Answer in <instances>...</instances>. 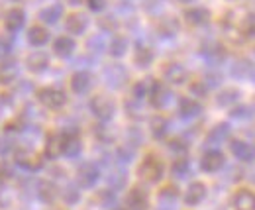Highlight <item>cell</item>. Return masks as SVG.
Segmentation results:
<instances>
[{"label":"cell","mask_w":255,"mask_h":210,"mask_svg":"<svg viewBox=\"0 0 255 210\" xmlns=\"http://www.w3.org/2000/svg\"><path fill=\"white\" fill-rule=\"evenodd\" d=\"M16 163L28 171H35L41 167V157L33 151H16Z\"/></svg>","instance_id":"cell-18"},{"label":"cell","mask_w":255,"mask_h":210,"mask_svg":"<svg viewBox=\"0 0 255 210\" xmlns=\"http://www.w3.org/2000/svg\"><path fill=\"white\" fill-rule=\"evenodd\" d=\"M87 26H89V18H87L85 14H81V12L71 14V16L67 18V22H65V28H67V31H71V33H75V35L85 33Z\"/></svg>","instance_id":"cell-19"},{"label":"cell","mask_w":255,"mask_h":210,"mask_svg":"<svg viewBox=\"0 0 255 210\" xmlns=\"http://www.w3.org/2000/svg\"><path fill=\"white\" fill-rule=\"evenodd\" d=\"M200 53L210 61V63H220L226 57V49H224L220 43H210V45H204L200 49Z\"/></svg>","instance_id":"cell-27"},{"label":"cell","mask_w":255,"mask_h":210,"mask_svg":"<svg viewBox=\"0 0 255 210\" xmlns=\"http://www.w3.org/2000/svg\"><path fill=\"white\" fill-rule=\"evenodd\" d=\"M240 100V90L238 89H224L222 92L216 94V104L224 108H234V104Z\"/></svg>","instance_id":"cell-28"},{"label":"cell","mask_w":255,"mask_h":210,"mask_svg":"<svg viewBox=\"0 0 255 210\" xmlns=\"http://www.w3.org/2000/svg\"><path fill=\"white\" fill-rule=\"evenodd\" d=\"M252 114H254V112H252L250 106H236V108L230 110V116H232V118H238V120H240V118H252Z\"/></svg>","instance_id":"cell-40"},{"label":"cell","mask_w":255,"mask_h":210,"mask_svg":"<svg viewBox=\"0 0 255 210\" xmlns=\"http://www.w3.org/2000/svg\"><path fill=\"white\" fill-rule=\"evenodd\" d=\"M63 16V6L61 4H51L39 10V20L45 24H57L59 18Z\"/></svg>","instance_id":"cell-24"},{"label":"cell","mask_w":255,"mask_h":210,"mask_svg":"<svg viewBox=\"0 0 255 210\" xmlns=\"http://www.w3.org/2000/svg\"><path fill=\"white\" fill-rule=\"evenodd\" d=\"M169 148L175 151H181V153H185V151L189 150V142H185V140H181V138H175V140H171L169 142Z\"/></svg>","instance_id":"cell-42"},{"label":"cell","mask_w":255,"mask_h":210,"mask_svg":"<svg viewBox=\"0 0 255 210\" xmlns=\"http://www.w3.org/2000/svg\"><path fill=\"white\" fill-rule=\"evenodd\" d=\"M93 87V75L89 71H77L71 77V90L75 94H85Z\"/></svg>","instance_id":"cell-12"},{"label":"cell","mask_w":255,"mask_h":210,"mask_svg":"<svg viewBox=\"0 0 255 210\" xmlns=\"http://www.w3.org/2000/svg\"><path fill=\"white\" fill-rule=\"evenodd\" d=\"M185 22L191 24V26H204V24L210 22V10L208 8H202V6L189 8L185 12Z\"/></svg>","instance_id":"cell-16"},{"label":"cell","mask_w":255,"mask_h":210,"mask_svg":"<svg viewBox=\"0 0 255 210\" xmlns=\"http://www.w3.org/2000/svg\"><path fill=\"white\" fill-rule=\"evenodd\" d=\"M37 195L43 203H53L57 197V187L51 181H39L37 185Z\"/></svg>","instance_id":"cell-30"},{"label":"cell","mask_w":255,"mask_h":210,"mask_svg":"<svg viewBox=\"0 0 255 210\" xmlns=\"http://www.w3.org/2000/svg\"><path fill=\"white\" fill-rule=\"evenodd\" d=\"M12 49V43L6 39V37H0V57H6Z\"/></svg>","instance_id":"cell-44"},{"label":"cell","mask_w":255,"mask_h":210,"mask_svg":"<svg viewBox=\"0 0 255 210\" xmlns=\"http://www.w3.org/2000/svg\"><path fill=\"white\" fill-rule=\"evenodd\" d=\"M61 153H63V140H61V134H49V136H47V142H45L43 155H45L47 159H57Z\"/></svg>","instance_id":"cell-21"},{"label":"cell","mask_w":255,"mask_h":210,"mask_svg":"<svg viewBox=\"0 0 255 210\" xmlns=\"http://www.w3.org/2000/svg\"><path fill=\"white\" fill-rule=\"evenodd\" d=\"M204 199H206V185L200 183V181L191 183L189 189H187V193H185V203H187L189 207H196V205H200Z\"/></svg>","instance_id":"cell-13"},{"label":"cell","mask_w":255,"mask_h":210,"mask_svg":"<svg viewBox=\"0 0 255 210\" xmlns=\"http://www.w3.org/2000/svg\"><path fill=\"white\" fill-rule=\"evenodd\" d=\"M151 83H153V81H147V79H143V81H137V83L133 85V89H131V94H133V98H135V100H139V98L147 96V94H149V89H151Z\"/></svg>","instance_id":"cell-36"},{"label":"cell","mask_w":255,"mask_h":210,"mask_svg":"<svg viewBox=\"0 0 255 210\" xmlns=\"http://www.w3.org/2000/svg\"><path fill=\"white\" fill-rule=\"evenodd\" d=\"M61 140H63V155L65 157L75 159V157L81 155L83 144H81V138H79V130H77V128L61 132Z\"/></svg>","instance_id":"cell-4"},{"label":"cell","mask_w":255,"mask_h":210,"mask_svg":"<svg viewBox=\"0 0 255 210\" xmlns=\"http://www.w3.org/2000/svg\"><path fill=\"white\" fill-rule=\"evenodd\" d=\"M137 173H139L141 179L147 181V183H159V181L163 179V173H165V165H163V161H161L157 155L149 153V155H145L143 161L139 163Z\"/></svg>","instance_id":"cell-1"},{"label":"cell","mask_w":255,"mask_h":210,"mask_svg":"<svg viewBox=\"0 0 255 210\" xmlns=\"http://www.w3.org/2000/svg\"><path fill=\"white\" fill-rule=\"evenodd\" d=\"M200 112H202V106L194 98H181L179 100V116L181 118L191 120V118H196Z\"/></svg>","instance_id":"cell-20"},{"label":"cell","mask_w":255,"mask_h":210,"mask_svg":"<svg viewBox=\"0 0 255 210\" xmlns=\"http://www.w3.org/2000/svg\"><path fill=\"white\" fill-rule=\"evenodd\" d=\"M37 100L49 110H61L67 104V94L61 89L55 87H43L37 90Z\"/></svg>","instance_id":"cell-3"},{"label":"cell","mask_w":255,"mask_h":210,"mask_svg":"<svg viewBox=\"0 0 255 210\" xmlns=\"http://www.w3.org/2000/svg\"><path fill=\"white\" fill-rule=\"evenodd\" d=\"M91 112L100 122L112 120V116L116 112V102L108 94H96V96H93V100H91Z\"/></svg>","instance_id":"cell-2"},{"label":"cell","mask_w":255,"mask_h":210,"mask_svg":"<svg viewBox=\"0 0 255 210\" xmlns=\"http://www.w3.org/2000/svg\"><path fill=\"white\" fill-rule=\"evenodd\" d=\"M187 75H189L187 69L177 61H171L163 67V79L171 85H183L187 81Z\"/></svg>","instance_id":"cell-8"},{"label":"cell","mask_w":255,"mask_h":210,"mask_svg":"<svg viewBox=\"0 0 255 210\" xmlns=\"http://www.w3.org/2000/svg\"><path fill=\"white\" fill-rule=\"evenodd\" d=\"M87 6L93 10V12H102L106 8V0H87Z\"/></svg>","instance_id":"cell-43"},{"label":"cell","mask_w":255,"mask_h":210,"mask_svg":"<svg viewBox=\"0 0 255 210\" xmlns=\"http://www.w3.org/2000/svg\"><path fill=\"white\" fill-rule=\"evenodd\" d=\"M157 31H159L163 37H173V35H177V31H179V22H177V18H173V16L161 18L159 24H157Z\"/></svg>","instance_id":"cell-26"},{"label":"cell","mask_w":255,"mask_h":210,"mask_svg":"<svg viewBox=\"0 0 255 210\" xmlns=\"http://www.w3.org/2000/svg\"><path fill=\"white\" fill-rule=\"evenodd\" d=\"M98 179H100V169H98V165L93 163V161L83 163V165L79 167V171H77V181H79V185H81L83 189L95 187Z\"/></svg>","instance_id":"cell-6"},{"label":"cell","mask_w":255,"mask_h":210,"mask_svg":"<svg viewBox=\"0 0 255 210\" xmlns=\"http://www.w3.org/2000/svg\"><path fill=\"white\" fill-rule=\"evenodd\" d=\"M108 51H110V55L112 57H124L128 51V39L126 37H122V35H118V37H114L112 41H110V45H108Z\"/></svg>","instance_id":"cell-33"},{"label":"cell","mask_w":255,"mask_h":210,"mask_svg":"<svg viewBox=\"0 0 255 210\" xmlns=\"http://www.w3.org/2000/svg\"><path fill=\"white\" fill-rule=\"evenodd\" d=\"M234 209L236 210H255V193L250 189H238L234 195Z\"/></svg>","instance_id":"cell-14"},{"label":"cell","mask_w":255,"mask_h":210,"mask_svg":"<svg viewBox=\"0 0 255 210\" xmlns=\"http://www.w3.org/2000/svg\"><path fill=\"white\" fill-rule=\"evenodd\" d=\"M47 39H49V31L45 30V28H41V26H32L30 31H28V41L32 43L33 47L45 45Z\"/></svg>","instance_id":"cell-29"},{"label":"cell","mask_w":255,"mask_h":210,"mask_svg":"<svg viewBox=\"0 0 255 210\" xmlns=\"http://www.w3.org/2000/svg\"><path fill=\"white\" fill-rule=\"evenodd\" d=\"M224 163H226V157H224L222 151L210 150L202 155V159H200V169L206 171V173H216V171L222 169Z\"/></svg>","instance_id":"cell-7"},{"label":"cell","mask_w":255,"mask_h":210,"mask_svg":"<svg viewBox=\"0 0 255 210\" xmlns=\"http://www.w3.org/2000/svg\"><path fill=\"white\" fill-rule=\"evenodd\" d=\"M149 130H151V136L155 140H163L165 134H167V130H169V122H167V118H163V116H153L151 122H149Z\"/></svg>","instance_id":"cell-31"},{"label":"cell","mask_w":255,"mask_h":210,"mask_svg":"<svg viewBox=\"0 0 255 210\" xmlns=\"http://www.w3.org/2000/svg\"><path fill=\"white\" fill-rule=\"evenodd\" d=\"M230 151L234 153V157H238L244 163H252L255 161V146L244 140H232L230 142Z\"/></svg>","instance_id":"cell-9"},{"label":"cell","mask_w":255,"mask_h":210,"mask_svg":"<svg viewBox=\"0 0 255 210\" xmlns=\"http://www.w3.org/2000/svg\"><path fill=\"white\" fill-rule=\"evenodd\" d=\"M126 205L129 210H147L149 207V195L143 187H133L126 197Z\"/></svg>","instance_id":"cell-10"},{"label":"cell","mask_w":255,"mask_h":210,"mask_svg":"<svg viewBox=\"0 0 255 210\" xmlns=\"http://www.w3.org/2000/svg\"><path fill=\"white\" fill-rule=\"evenodd\" d=\"M147 96H149V104L153 108H163L171 100V90L167 89L163 83H159V81H153Z\"/></svg>","instance_id":"cell-11"},{"label":"cell","mask_w":255,"mask_h":210,"mask_svg":"<svg viewBox=\"0 0 255 210\" xmlns=\"http://www.w3.org/2000/svg\"><path fill=\"white\" fill-rule=\"evenodd\" d=\"M16 75H18V65L14 63V61H6L4 65H2V69H0V79H2V83H10L12 79H16Z\"/></svg>","instance_id":"cell-35"},{"label":"cell","mask_w":255,"mask_h":210,"mask_svg":"<svg viewBox=\"0 0 255 210\" xmlns=\"http://www.w3.org/2000/svg\"><path fill=\"white\" fill-rule=\"evenodd\" d=\"M75 47H77L75 39H71V37H67V35H61V37H57V39L53 41V53H55L57 57H69V55H73Z\"/></svg>","instance_id":"cell-23"},{"label":"cell","mask_w":255,"mask_h":210,"mask_svg":"<svg viewBox=\"0 0 255 210\" xmlns=\"http://www.w3.org/2000/svg\"><path fill=\"white\" fill-rule=\"evenodd\" d=\"M104 81L112 89H122L128 81V71L120 63H112L104 69Z\"/></svg>","instance_id":"cell-5"},{"label":"cell","mask_w":255,"mask_h":210,"mask_svg":"<svg viewBox=\"0 0 255 210\" xmlns=\"http://www.w3.org/2000/svg\"><path fill=\"white\" fill-rule=\"evenodd\" d=\"M252 71H254V65H252V61H248V59L236 61V63H234V67H232V75H234L236 79H240V81L248 79Z\"/></svg>","instance_id":"cell-32"},{"label":"cell","mask_w":255,"mask_h":210,"mask_svg":"<svg viewBox=\"0 0 255 210\" xmlns=\"http://www.w3.org/2000/svg\"><path fill=\"white\" fill-rule=\"evenodd\" d=\"M177 197H179V189H177L175 185H169V187L161 189V193H159V199L161 201H165V203H167V201H171V203H173Z\"/></svg>","instance_id":"cell-38"},{"label":"cell","mask_w":255,"mask_h":210,"mask_svg":"<svg viewBox=\"0 0 255 210\" xmlns=\"http://www.w3.org/2000/svg\"><path fill=\"white\" fill-rule=\"evenodd\" d=\"M24 24H26V12H24L22 8H12V10H8V14H6V18H4L6 30L18 31L24 28Z\"/></svg>","instance_id":"cell-15"},{"label":"cell","mask_w":255,"mask_h":210,"mask_svg":"<svg viewBox=\"0 0 255 210\" xmlns=\"http://www.w3.org/2000/svg\"><path fill=\"white\" fill-rule=\"evenodd\" d=\"M69 2H71V4H81L83 0H69Z\"/></svg>","instance_id":"cell-46"},{"label":"cell","mask_w":255,"mask_h":210,"mask_svg":"<svg viewBox=\"0 0 255 210\" xmlns=\"http://www.w3.org/2000/svg\"><path fill=\"white\" fill-rule=\"evenodd\" d=\"M153 49L149 45H143V43H137L135 51H133V63L139 67V69H147L151 63H153Z\"/></svg>","instance_id":"cell-17"},{"label":"cell","mask_w":255,"mask_h":210,"mask_svg":"<svg viewBox=\"0 0 255 210\" xmlns=\"http://www.w3.org/2000/svg\"><path fill=\"white\" fill-rule=\"evenodd\" d=\"M189 169H191V163H189V159H187L185 155L177 157V159L173 161V165H171V171H173V175H175V177H181V179L189 175Z\"/></svg>","instance_id":"cell-34"},{"label":"cell","mask_w":255,"mask_h":210,"mask_svg":"<svg viewBox=\"0 0 255 210\" xmlns=\"http://www.w3.org/2000/svg\"><path fill=\"white\" fill-rule=\"evenodd\" d=\"M191 92L192 94H196V96H206L208 87H206V83H204V81H194V83L191 85Z\"/></svg>","instance_id":"cell-41"},{"label":"cell","mask_w":255,"mask_h":210,"mask_svg":"<svg viewBox=\"0 0 255 210\" xmlns=\"http://www.w3.org/2000/svg\"><path fill=\"white\" fill-rule=\"evenodd\" d=\"M114 210H124V209H114Z\"/></svg>","instance_id":"cell-48"},{"label":"cell","mask_w":255,"mask_h":210,"mask_svg":"<svg viewBox=\"0 0 255 210\" xmlns=\"http://www.w3.org/2000/svg\"><path fill=\"white\" fill-rule=\"evenodd\" d=\"M177 2H183V4H189V2H192V0H177Z\"/></svg>","instance_id":"cell-47"},{"label":"cell","mask_w":255,"mask_h":210,"mask_svg":"<svg viewBox=\"0 0 255 210\" xmlns=\"http://www.w3.org/2000/svg\"><path fill=\"white\" fill-rule=\"evenodd\" d=\"M26 67L32 71V73H41V71H45L47 67H49V57H47V53H43V51H33L28 55V59H26Z\"/></svg>","instance_id":"cell-22"},{"label":"cell","mask_w":255,"mask_h":210,"mask_svg":"<svg viewBox=\"0 0 255 210\" xmlns=\"http://www.w3.org/2000/svg\"><path fill=\"white\" fill-rule=\"evenodd\" d=\"M8 175H10V171H8L4 165H0V185H2L4 181L8 179Z\"/></svg>","instance_id":"cell-45"},{"label":"cell","mask_w":255,"mask_h":210,"mask_svg":"<svg viewBox=\"0 0 255 210\" xmlns=\"http://www.w3.org/2000/svg\"><path fill=\"white\" fill-rule=\"evenodd\" d=\"M63 199L67 205H77L79 203V199H81V195H79V189H75V187H67L63 193Z\"/></svg>","instance_id":"cell-39"},{"label":"cell","mask_w":255,"mask_h":210,"mask_svg":"<svg viewBox=\"0 0 255 210\" xmlns=\"http://www.w3.org/2000/svg\"><path fill=\"white\" fill-rule=\"evenodd\" d=\"M108 45H106V41H104V35L102 33H98V35H93L91 39H89V49L91 51H96V53H100V51H104Z\"/></svg>","instance_id":"cell-37"},{"label":"cell","mask_w":255,"mask_h":210,"mask_svg":"<svg viewBox=\"0 0 255 210\" xmlns=\"http://www.w3.org/2000/svg\"><path fill=\"white\" fill-rule=\"evenodd\" d=\"M228 138H230V126H228L226 122H220V124H216V126L208 132L206 142H208V144H222Z\"/></svg>","instance_id":"cell-25"}]
</instances>
